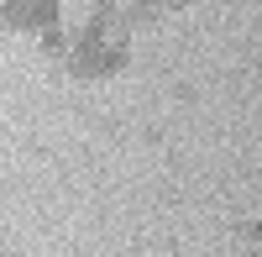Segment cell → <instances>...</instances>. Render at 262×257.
Segmentation results:
<instances>
[{
  "label": "cell",
  "instance_id": "277c9868",
  "mask_svg": "<svg viewBox=\"0 0 262 257\" xmlns=\"http://www.w3.org/2000/svg\"><path fill=\"white\" fill-rule=\"evenodd\" d=\"M121 21L126 27H152V21H158V6H152V0H137V6L121 11Z\"/></svg>",
  "mask_w": 262,
  "mask_h": 257
},
{
  "label": "cell",
  "instance_id": "5b68a950",
  "mask_svg": "<svg viewBox=\"0 0 262 257\" xmlns=\"http://www.w3.org/2000/svg\"><path fill=\"white\" fill-rule=\"evenodd\" d=\"M247 231H252V237H257V242H262V221H257V226H247Z\"/></svg>",
  "mask_w": 262,
  "mask_h": 257
},
{
  "label": "cell",
  "instance_id": "6da1fadb",
  "mask_svg": "<svg viewBox=\"0 0 262 257\" xmlns=\"http://www.w3.org/2000/svg\"><path fill=\"white\" fill-rule=\"evenodd\" d=\"M0 21L16 27V32L58 27V0H0Z\"/></svg>",
  "mask_w": 262,
  "mask_h": 257
},
{
  "label": "cell",
  "instance_id": "3957f363",
  "mask_svg": "<svg viewBox=\"0 0 262 257\" xmlns=\"http://www.w3.org/2000/svg\"><path fill=\"white\" fill-rule=\"evenodd\" d=\"M37 48H42V58H69L74 53V37L63 32V27H42L37 32Z\"/></svg>",
  "mask_w": 262,
  "mask_h": 257
},
{
  "label": "cell",
  "instance_id": "7a4b0ae2",
  "mask_svg": "<svg viewBox=\"0 0 262 257\" xmlns=\"http://www.w3.org/2000/svg\"><path fill=\"white\" fill-rule=\"evenodd\" d=\"M84 37H126L116 0H95V6H90V27H84Z\"/></svg>",
  "mask_w": 262,
  "mask_h": 257
}]
</instances>
